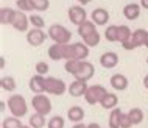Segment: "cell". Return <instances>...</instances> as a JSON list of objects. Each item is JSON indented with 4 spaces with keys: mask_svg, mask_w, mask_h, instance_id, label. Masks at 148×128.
<instances>
[{
    "mask_svg": "<svg viewBox=\"0 0 148 128\" xmlns=\"http://www.w3.org/2000/svg\"><path fill=\"white\" fill-rule=\"evenodd\" d=\"M8 109H10V113L16 116V117H25L27 114H28V103H27V100L23 95L21 94H13L11 97H8Z\"/></svg>",
    "mask_w": 148,
    "mask_h": 128,
    "instance_id": "cell-1",
    "label": "cell"
},
{
    "mask_svg": "<svg viewBox=\"0 0 148 128\" xmlns=\"http://www.w3.org/2000/svg\"><path fill=\"white\" fill-rule=\"evenodd\" d=\"M47 33H49V38L53 42H58V44H70L72 33L64 25H61V23H53V25H50L49 30H47Z\"/></svg>",
    "mask_w": 148,
    "mask_h": 128,
    "instance_id": "cell-2",
    "label": "cell"
},
{
    "mask_svg": "<svg viewBox=\"0 0 148 128\" xmlns=\"http://www.w3.org/2000/svg\"><path fill=\"white\" fill-rule=\"evenodd\" d=\"M69 86L66 85V81L56 77H45V94L50 95H62L67 92Z\"/></svg>",
    "mask_w": 148,
    "mask_h": 128,
    "instance_id": "cell-3",
    "label": "cell"
},
{
    "mask_svg": "<svg viewBox=\"0 0 148 128\" xmlns=\"http://www.w3.org/2000/svg\"><path fill=\"white\" fill-rule=\"evenodd\" d=\"M108 94V89L101 85H92L87 87L86 94H84V100L87 105H100V102L103 100V97Z\"/></svg>",
    "mask_w": 148,
    "mask_h": 128,
    "instance_id": "cell-4",
    "label": "cell"
},
{
    "mask_svg": "<svg viewBox=\"0 0 148 128\" xmlns=\"http://www.w3.org/2000/svg\"><path fill=\"white\" fill-rule=\"evenodd\" d=\"M31 106H33V109L36 111V113H41L44 116L50 114L51 113V100L45 95V92L44 94H34L33 98H31Z\"/></svg>",
    "mask_w": 148,
    "mask_h": 128,
    "instance_id": "cell-5",
    "label": "cell"
},
{
    "mask_svg": "<svg viewBox=\"0 0 148 128\" xmlns=\"http://www.w3.org/2000/svg\"><path fill=\"white\" fill-rule=\"evenodd\" d=\"M147 34L148 31L143 30V28H137L133 31V34L130 36V39H128L126 42L122 44V47L125 50H134L137 49V47H145V39H147Z\"/></svg>",
    "mask_w": 148,
    "mask_h": 128,
    "instance_id": "cell-6",
    "label": "cell"
},
{
    "mask_svg": "<svg viewBox=\"0 0 148 128\" xmlns=\"http://www.w3.org/2000/svg\"><path fill=\"white\" fill-rule=\"evenodd\" d=\"M30 16H27V13H23V11H16L14 14V19H13V23H11V27L19 31V33H27V31L30 30Z\"/></svg>",
    "mask_w": 148,
    "mask_h": 128,
    "instance_id": "cell-7",
    "label": "cell"
},
{
    "mask_svg": "<svg viewBox=\"0 0 148 128\" xmlns=\"http://www.w3.org/2000/svg\"><path fill=\"white\" fill-rule=\"evenodd\" d=\"M94 74H95V67H94V64L84 59V61H79V66H78L77 72L73 74V78L83 80V81H89V80L94 77Z\"/></svg>",
    "mask_w": 148,
    "mask_h": 128,
    "instance_id": "cell-8",
    "label": "cell"
},
{
    "mask_svg": "<svg viewBox=\"0 0 148 128\" xmlns=\"http://www.w3.org/2000/svg\"><path fill=\"white\" fill-rule=\"evenodd\" d=\"M49 38V33H45L42 28H31L27 31V42L31 47H39L45 42V39Z\"/></svg>",
    "mask_w": 148,
    "mask_h": 128,
    "instance_id": "cell-9",
    "label": "cell"
},
{
    "mask_svg": "<svg viewBox=\"0 0 148 128\" xmlns=\"http://www.w3.org/2000/svg\"><path fill=\"white\" fill-rule=\"evenodd\" d=\"M67 16H69L70 22L73 23V25H77V27L87 21V13H86V10H84V6H83V5H73V6H70Z\"/></svg>",
    "mask_w": 148,
    "mask_h": 128,
    "instance_id": "cell-10",
    "label": "cell"
},
{
    "mask_svg": "<svg viewBox=\"0 0 148 128\" xmlns=\"http://www.w3.org/2000/svg\"><path fill=\"white\" fill-rule=\"evenodd\" d=\"M89 49L90 47L86 45L84 42H72L70 44V59H81V61H84L90 53Z\"/></svg>",
    "mask_w": 148,
    "mask_h": 128,
    "instance_id": "cell-11",
    "label": "cell"
},
{
    "mask_svg": "<svg viewBox=\"0 0 148 128\" xmlns=\"http://www.w3.org/2000/svg\"><path fill=\"white\" fill-rule=\"evenodd\" d=\"M87 81H83V80H77L75 78L73 81L69 85V89H67V92H69L72 97L78 98V97H84L86 91H87Z\"/></svg>",
    "mask_w": 148,
    "mask_h": 128,
    "instance_id": "cell-12",
    "label": "cell"
},
{
    "mask_svg": "<svg viewBox=\"0 0 148 128\" xmlns=\"http://www.w3.org/2000/svg\"><path fill=\"white\" fill-rule=\"evenodd\" d=\"M66 47H67V44L53 42L49 47V58L51 61H61V59L66 61Z\"/></svg>",
    "mask_w": 148,
    "mask_h": 128,
    "instance_id": "cell-13",
    "label": "cell"
},
{
    "mask_svg": "<svg viewBox=\"0 0 148 128\" xmlns=\"http://www.w3.org/2000/svg\"><path fill=\"white\" fill-rule=\"evenodd\" d=\"M28 87L33 94H44L45 92V77L39 74L33 75L28 81Z\"/></svg>",
    "mask_w": 148,
    "mask_h": 128,
    "instance_id": "cell-14",
    "label": "cell"
},
{
    "mask_svg": "<svg viewBox=\"0 0 148 128\" xmlns=\"http://www.w3.org/2000/svg\"><path fill=\"white\" fill-rule=\"evenodd\" d=\"M122 13L125 16L126 21H136V19H139V16L142 13V6H140V3L131 2V3H128V5L123 6Z\"/></svg>",
    "mask_w": 148,
    "mask_h": 128,
    "instance_id": "cell-15",
    "label": "cell"
},
{
    "mask_svg": "<svg viewBox=\"0 0 148 128\" xmlns=\"http://www.w3.org/2000/svg\"><path fill=\"white\" fill-rule=\"evenodd\" d=\"M100 64L105 69H114L119 64V55L115 52H105V53L100 56Z\"/></svg>",
    "mask_w": 148,
    "mask_h": 128,
    "instance_id": "cell-16",
    "label": "cell"
},
{
    "mask_svg": "<svg viewBox=\"0 0 148 128\" xmlns=\"http://www.w3.org/2000/svg\"><path fill=\"white\" fill-rule=\"evenodd\" d=\"M109 85L112 86V89H115V91H125L126 87L130 86V81H128V78L125 77V75L114 74L109 80Z\"/></svg>",
    "mask_w": 148,
    "mask_h": 128,
    "instance_id": "cell-17",
    "label": "cell"
},
{
    "mask_svg": "<svg viewBox=\"0 0 148 128\" xmlns=\"http://www.w3.org/2000/svg\"><path fill=\"white\" fill-rule=\"evenodd\" d=\"M90 19L100 27L106 25V23L109 22V13H108L105 8H95L90 14Z\"/></svg>",
    "mask_w": 148,
    "mask_h": 128,
    "instance_id": "cell-18",
    "label": "cell"
},
{
    "mask_svg": "<svg viewBox=\"0 0 148 128\" xmlns=\"http://www.w3.org/2000/svg\"><path fill=\"white\" fill-rule=\"evenodd\" d=\"M84 116H86L84 109H83L81 106H78V105H73V106H70L69 109H67V119H69L70 122H73V123L83 122Z\"/></svg>",
    "mask_w": 148,
    "mask_h": 128,
    "instance_id": "cell-19",
    "label": "cell"
},
{
    "mask_svg": "<svg viewBox=\"0 0 148 128\" xmlns=\"http://www.w3.org/2000/svg\"><path fill=\"white\" fill-rule=\"evenodd\" d=\"M117 105H119V97H117V94H114V92H108L105 97H103L101 102H100V106H101L103 109H108V111L117 108Z\"/></svg>",
    "mask_w": 148,
    "mask_h": 128,
    "instance_id": "cell-20",
    "label": "cell"
},
{
    "mask_svg": "<svg viewBox=\"0 0 148 128\" xmlns=\"http://www.w3.org/2000/svg\"><path fill=\"white\" fill-rule=\"evenodd\" d=\"M95 31H97V23L94 21H86L81 25H78V36H81V38H86Z\"/></svg>",
    "mask_w": 148,
    "mask_h": 128,
    "instance_id": "cell-21",
    "label": "cell"
},
{
    "mask_svg": "<svg viewBox=\"0 0 148 128\" xmlns=\"http://www.w3.org/2000/svg\"><path fill=\"white\" fill-rule=\"evenodd\" d=\"M16 11L13 8H8V6H2L0 8V23L2 25H11L13 23Z\"/></svg>",
    "mask_w": 148,
    "mask_h": 128,
    "instance_id": "cell-22",
    "label": "cell"
},
{
    "mask_svg": "<svg viewBox=\"0 0 148 128\" xmlns=\"http://www.w3.org/2000/svg\"><path fill=\"white\" fill-rule=\"evenodd\" d=\"M45 116L41 114V113H34L33 116H30L28 119V125L31 128H44L45 127Z\"/></svg>",
    "mask_w": 148,
    "mask_h": 128,
    "instance_id": "cell-23",
    "label": "cell"
},
{
    "mask_svg": "<svg viewBox=\"0 0 148 128\" xmlns=\"http://www.w3.org/2000/svg\"><path fill=\"white\" fill-rule=\"evenodd\" d=\"M122 109L120 108H114L111 109V114H109V128H120V117H122Z\"/></svg>",
    "mask_w": 148,
    "mask_h": 128,
    "instance_id": "cell-24",
    "label": "cell"
},
{
    "mask_svg": "<svg viewBox=\"0 0 148 128\" xmlns=\"http://www.w3.org/2000/svg\"><path fill=\"white\" fill-rule=\"evenodd\" d=\"M0 86H2L3 91H8V92H14L16 87H17V83H16L14 77H2V80H0Z\"/></svg>",
    "mask_w": 148,
    "mask_h": 128,
    "instance_id": "cell-25",
    "label": "cell"
},
{
    "mask_svg": "<svg viewBox=\"0 0 148 128\" xmlns=\"http://www.w3.org/2000/svg\"><path fill=\"white\" fill-rule=\"evenodd\" d=\"M119 25H108L105 30V39L108 42H119Z\"/></svg>",
    "mask_w": 148,
    "mask_h": 128,
    "instance_id": "cell-26",
    "label": "cell"
},
{
    "mask_svg": "<svg viewBox=\"0 0 148 128\" xmlns=\"http://www.w3.org/2000/svg\"><path fill=\"white\" fill-rule=\"evenodd\" d=\"M2 128H22L21 117H16L11 114L10 117H5L2 120Z\"/></svg>",
    "mask_w": 148,
    "mask_h": 128,
    "instance_id": "cell-27",
    "label": "cell"
},
{
    "mask_svg": "<svg viewBox=\"0 0 148 128\" xmlns=\"http://www.w3.org/2000/svg\"><path fill=\"white\" fill-rule=\"evenodd\" d=\"M128 116H130L133 125H139V123H142L143 117H145V114H143V111L140 109V108H133V109H130Z\"/></svg>",
    "mask_w": 148,
    "mask_h": 128,
    "instance_id": "cell-28",
    "label": "cell"
},
{
    "mask_svg": "<svg viewBox=\"0 0 148 128\" xmlns=\"http://www.w3.org/2000/svg\"><path fill=\"white\" fill-rule=\"evenodd\" d=\"M100 41H101V36H100L98 31H95V33H92L89 36H86V38H83V42H84L86 45H89L90 49H92V47H97L100 44Z\"/></svg>",
    "mask_w": 148,
    "mask_h": 128,
    "instance_id": "cell-29",
    "label": "cell"
},
{
    "mask_svg": "<svg viewBox=\"0 0 148 128\" xmlns=\"http://www.w3.org/2000/svg\"><path fill=\"white\" fill-rule=\"evenodd\" d=\"M133 34V31H131V28L128 25H119V42L123 44L126 42L128 39H130V36Z\"/></svg>",
    "mask_w": 148,
    "mask_h": 128,
    "instance_id": "cell-30",
    "label": "cell"
},
{
    "mask_svg": "<svg viewBox=\"0 0 148 128\" xmlns=\"http://www.w3.org/2000/svg\"><path fill=\"white\" fill-rule=\"evenodd\" d=\"M64 127H66V119L62 116H53L47 122V128H64Z\"/></svg>",
    "mask_w": 148,
    "mask_h": 128,
    "instance_id": "cell-31",
    "label": "cell"
},
{
    "mask_svg": "<svg viewBox=\"0 0 148 128\" xmlns=\"http://www.w3.org/2000/svg\"><path fill=\"white\" fill-rule=\"evenodd\" d=\"M34 11H47L50 8V0H30Z\"/></svg>",
    "mask_w": 148,
    "mask_h": 128,
    "instance_id": "cell-32",
    "label": "cell"
},
{
    "mask_svg": "<svg viewBox=\"0 0 148 128\" xmlns=\"http://www.w3.org/2000/svg\"><path fill=\"white\" fill-rule=\"evenodd\" d=\"M30 23H31L33 28H42L44 30V27H45V21H44V17L39 14H31L30 16Z\"/></svg>",
    "mask_w": 148,
    "mask_h": 128,
    "instance_id": "cell-33",
    "label": "cell"
},
{
    "mask_svg": "<svg viewBox=\"0 0 148 128\" xmlns=\"http://www.w3.org/2000/svg\"><path fill=\"white\" fill-rule=\"evenodd\" d=\"M79 61H81V59H67L66 64H64V69H66L67 74L73 75L75 72H77L78 66H79Z\"/></svg>",
    "mask_w": 148,
    "mask_h": 128,
    "instance_id": "cell-34",
    "label": "cell"
},
{
    "mask_svg": "<svg viewBox=\"0 0 148 128\" xmlns=\"http://www.w3.org/2000/svg\"><path fill=\"white\" fill-rule=\"evenodd\" d=\"M34 69H36V74L44 75V77H45V74H49V70H50V66L45 61H38V63H36V66H34Z\"/></svg>",
    "mask_w": 148,
    "mask_h": 128,
    "instance_id": "cell-35",
    "label": "cell"
},
{
    "mask_svg": "<svg viewBox=\"0 0 148 128\" xmlns=\"http://www.w3.org/2000/svg\"><path fill=\"white\" fill-rule=\"evenodd\" d=\"M16 6H17V10L23 11V13L33 11V6H31L30 0H16Z\"/></svg>",
    "mask_w": 148,
    "mask_h": 128,
    "instance_id": "cell-36",
    "label": "cell"
},
{
    "mask_svg": "<svg viewBox=\"0 0 148 128\" xmlns=\"http://www.w3.org/2000/svg\"><path fill=\"white\" fill-rule=\"evenodd\" d=\"M133 127V122H131L130 116H128V113L122 114V117H120V128H131Z\"/></svg>",
    "mask_w": 148,
    "mask_h": 128,
    "instance_id": "cell-37",
    "label": "cell"
},
{
    "mask_svg": "<svg viewBox=\"0 0 148 128\" xmlns=\"http://www.w3.org/2000/svg\"><path fill=\"white\" fill-rule=\"evenodd\" d=\"M140 6L145 8V10H148V0H140Z\"/></svg>",
    "mask_w": 148,
    "mask_h": 128,
    "instance_id": "cell-38",
    "label": "cell"
},
{
    "mask_svg": "<svg viewBox=\"0 0 148 128\" xmlns=\"http://www.w3.org/2000/svg\"><path fill=\"white\" fill-rule=\"evenodd\" d=\"M87 128H101V127H100V123L92 122V123H89V125H87Z\"/></svg>",
    "mask_w": 148,
    "mask_h": 128,
    "instance_id": "cell-39",
    "label": "cell"
},
{
    "mask_svg": "<svg viewBox=\"0 0 148 128\" xmlns=\"http://www.w3.org/2000/svg\"><path fill=\"white\" fill-rule=\"evenodd\" d=\"M72 128H87V125H84V123H75V125L73 127H72Z\"/></svg>",
    "mask_w": 148,
    "mask_h": 128,
    "instance_id": "cell-40",
    "label": "cell"
},
{
    "mask_svg": "<svg viewBox=\"0 0 148 128\" xmlns=\"http://www.w3.org/2000/svg\"><path fill=\"white\" fill-rule=\"evenodd\" d=\"M90 2H92V0H78V3H79V5H83V6H84V5H89Z\"/></svg>",
    "mask_w": 148,
    "mask_h": 128,
    "instance_id": "cell-41",
    "label": "cell"
},
{
    "mask_svg": "<svg viewBox=\"0 0 148 128\" xmlns=\"http://www.w3.org/2000/svg\"><path fill=\"white\" fill-rule=\"evenodd\" d=\"M143 86H145L147 89H148V74L145 75V78H143Z\"/></svg>",
    "mask_w": 148,
    "mask_h": 128,
    "instance_id": "cell-42",
    "label": "cell"
},
{
    "mask_svg": "<svg viewBox=\"0 0 148 128\" xmlns=\"http://www.w3.org/2000/svg\"><path fill=\"white\" fill-rule=\"evenodd\" d=\"M0 67H2V69H3V67H5V58H0Z\"/></svg>",
    "mask_w": 148,
    "mask_h": 128,
    "instance_id": "cell-43",
    "label": "cell"
},
{
    "mask_svg": "<svg viewBox=\"0 0 148 128\" xmlns=\"http://www.w3.org/2000/svg\"><path fill=\"white\" fill-rule=\"evenodd\" d=\"M5 108H6V103H5V102H2V103H0V109H2V113L5 111Z\"/></svg>",
    "mask_w": 148,
    "mask_h": 128,
    "instance_id": "cell-44",
    "label": "cell"
},
{
    "mask_svg": "<svg viewBox=\"0 0 148 128\" xmlns=\"http://www.w3.org/2000/svg\"><path fill=\"white\" fill-rule=\"evenodd\" d=\"M145 49H148V34H147V39H145Z\"/></svg>",
    "mask_w": 148,
    "mask_h": 128,
    "instance_id": "cell-45",
    "label": "cell"
},
{
    "mask_svg": "<svg viewBox=\"0 0 148 128\" xmlns=\"http://www.w3.org/2000/svg\"><path fill=\"white\" fill-rule=\"evenodd\" d=\"M22 128H31L30 125H22Z\"/></svg>",
    "mask_w": 148,
    "mask_h": 128,
    "instance_id": "cell-46",
    "label": "cell"
},
{
    "mask_svg": "<svg viewBox=\"0 0 148 128\" xmlns=\"http://www.w3.org/2000/svg\"><path fill=\"white\" fill-rule=\"evenodd\" d=\"M147 64H148V58H147Z\"/></svg>",
    "mask_w": 148,
    "mask_h": 128,
    "instance_id": "cell-47",
    "label": "cell"
},
{
    "mask_svg": "<svg viewBox=\"0 0 148 128\" xmlns=\"http://www.w3.org/2000/svg\"><path fill=\"white\" fill-rule=\"evenodd\" d=\"M108 128H109V127H108Z\"/></svg>",
    "mask_w": 148,
    "mask_h": 128,
    "instance_id": "cell-48",
    "label": "cell"
}]
</instances>
